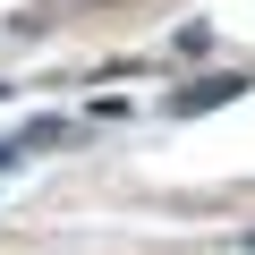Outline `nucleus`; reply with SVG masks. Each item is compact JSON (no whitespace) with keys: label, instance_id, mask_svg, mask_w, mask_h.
I'll return each instance as SVG.
<instances>
[]
</instances>
